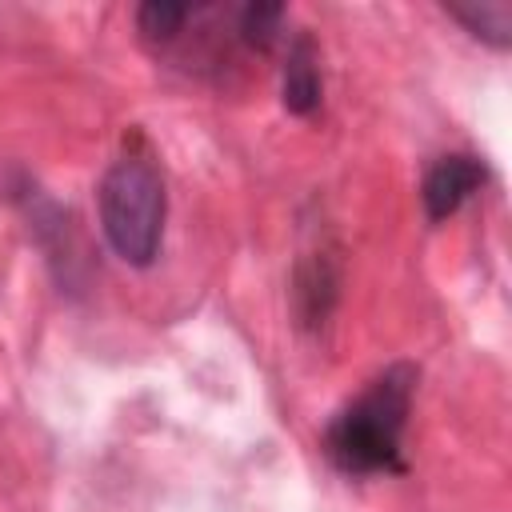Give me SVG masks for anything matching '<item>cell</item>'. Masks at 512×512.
Returning a JSON list of instances; mask_svg holds the SVG:
<instances>
[{
	"label": "cell",
	"instance_id": "6da1fadb",
	"mask_svg": "<svg viewBox=\"0 0 512 512\" xmlns=\"http://www.w3.org/2000/svg\"><path fill=\"white\" fill-rule=\"evenodd\" d=\"M416 396V368L392 364L384 368L352 404L336 412L328 424V456L348 476H372V472H400V440Z\"/></svg>",
	"mask_w": 512,
	"mask_h": 512
},
{
	"label": "cell",
	"instance_id": "7a4b0ae2",
	"mask_svg": "<svg viewBox=\"0 0 512 512\" xmlns=\"http://www.w3.org/2000/svg\"><path fill=\"white\" fill-rule=\"evenodd\" d=\"M96 204H100V228L112 252L132 268H148L160 252L164 216H168V192L152 152L128 144L104 168Z\"/></svg>",
	"mask_w": 512,
	"mask_h": 512
},
{
	"label": "cell",
	"instance_id": "3957f363",
	"mask_svg": "<svg viewBox=\"0 0 512 512\" xmlns=\"http://www.w3.org/2000/svg\"><path fill=\"white\" fill-rule=\"evenodd\" d=\"M484 180H488V168H484L476 156H464V152L440 156V160L428 168L424 188H420L428 220H448Z\"/></svg>",
	"mask_w": 512,
	"mask_h": 512
},
{
	"label": "cell",
	"instance_id": "277c9868",
	"mask_svg": "<svg viewBox=\"0 0 512 512\" xmlns=\"http://www.w3.org/2000/svg\"><path fill=\"white\" fill-rule=\"evenodd\" d=\"M284 108L296 112V116H308L320 108V68H316V52L312 44L300 36L292 48H288V60H284Z\"/></svg>",
	"mask_w": 512,
	"mask_h": 512
},
{
	"label": "cell",
	"instance_id": "5b68a950",
	"mask_svg": "<svg viewBox=\"0 0 512 512\" xmlns=\"http://www.w3.org/2000/svg\"><path fill=\"white\" fill-rule=\"evenodd\" d=\"M444 8L476 40H484L492 48H508L512 44V4L508 0H456V4H444Z\"/></svg>",
	"mask_w": 512,
	"mask_h": 512
},
{
	"label": "cell",
	"instance_id": "8992f818",
	"mask_svg": "<svg viewBox=\"0 0 512 512\" xmlns=\"http://www.w3.org/2000/svg\"><path fill=\"white\" fill-rule=\"evenodd\" d=\"M192 20V8L188 4H172V0H148L140 4L136 12V28H140V40L152 44V48H168L184 24Z\"/></svg>",
	"mask_w": 512,
	"mask_h": 512
},
{
	"label": "cell",
	"instance_id": "52a82bcc",
	"mask_svg": "<svg viewBox=\"0 0 512 512\" xmlns=\"http://www.w3.org/2000/svg\"><path fill=\"white\" fill-rule=\"evenodd\" d=\"M236 36H240L248 48H256V52L276 48V40L284 36V4H264V0H256V4L240 8Z\"/></svg>",
	"mask_w": 512,
	"mask_h": 512
}]
</instances>
